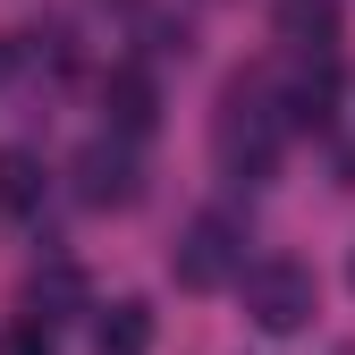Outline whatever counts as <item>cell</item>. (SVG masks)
Here are the masks:
<instances>
[{
	"instance_id": "cell-1",
	"label": "cell",
	"mask_w": 355,
	"mask_h": 355,
	"mask_svg": "<svg viewBox=\"0 0 355 355\" xmlns=\"http://www.w3.org/2000/svg\"><path fill=\"white\" fill-rule=\"evenodd\" d=\"M288 102H271L254 76H237L229 94H220V119H211V153H220V169H237V178H271V161H279V136H288Z\"/></svg>"
},
{
	"instance_id": "cell-2",
	"label": "cell",
	"mask_w": 355,
	"mask_h": 355,
	"mask_svg": "<svg viewBox=\"0 0 355 355\" xmlns=\"http://www.w3.org/2000/svg\"><path fill=\"white\" fill-rule=\"evenodd\" d=\"M237 288H245V313H254V330H262V338H296L304 322L322 313V279H313V262H296V254L254 262Z\"/></svg>"
},
{
	"instance_id": "cell-3",
	"label": "cell",
	"mask_w": 355,
	"mask_h": 355,
	"mask_svg": "<svg viewBox=\"0 0 355 355\" xmlns=\"http://www.w3.org/2000/svg\"><path fill=\"white\" fill-rule=\"evenodd\" d=\"M169 271H178V288H195V296H211V288L245 279V229H237L229 211H195L187 229H178Z\"/></svg>"
},
{
	"instance_id": "cell-4",
	"label": "cell",
	"mask_w": 355,
	"mask_h": 355,
	"mask_svg": "<svg viewBox=\"0 0 355 355\" xmlns=\"http://www.w3.org/2000/svg\"><path fill=\"white\" fill-rule=\"evenodd\" d=\"M76 195L94 203V211L136 203V161H127L119 144H85V153H76Z\"/></svg>"
},
{
	"instance_id": "cell-5",
	"label": "cell",
	"mask_w": 355,
	"mask_h": 355,
	"mask_svg": "<svg viewBox=\"0 0 355 355\" xmlns=\"http://www.w3.org/2000/svg\"><path fill=\"white\" fill-rule=\"evenodd\" d=\"M102 119H110V136H153V119H161L153 76H144V68H110V85H102Z\"/></svg>"
},
{
	"instance_id": "cell-6",
	"label": "cell",
	"mask_w": 355,
	"mask_h": 355,
	"mask_svg": "<svg viewBox=\"0 0 355 355\" xmlns=\"http://www.w3.org/2000/svg\"><path fill=\"white\" fill-rule=\"evenodd\" d=\"M94 347H102V355H153V304H136V296L102 304V322H94Z\"/></svg>"
},
{
	"instance_id": "cell-7",
	"label": "cell",
	"mask_w": 355,
	"mask_h": 355,
	"mask_svg": "<svg viewBox=\"0 0 355 355\" xmlns=\"http://www.w3.org/2000/svg\"><path fill=\"white\" fill-rule=\"evenodd\" d=\"M279 34L296 51H330L338 42V0H279Z\"/></svg>"
},
{
	"instance_id": "cell-8",
	"label": "cell",
	"mask_w": 355,
	"mask_h": 355,
	"mask_svg": "<svg viewBox=\"0 0 355 355\" xmlns=\"http://www.w3.org/2000/svg\"><path fill=\"white\" fill-rule=\"evenodd\" d=\"M330 94H338L330 51H313V68H304V76L288 85V119H296V127H322V119H330Z\"/></svg>"
},
{
	"instance_id": "cell-9",
	"label": "cell",
	"mask_w": 355,
	"mask_h": 355,
	"mask_svg": "<svg viewBox=\"0 0 355 355\" xmlns=\"http://www.w3.org/2000/svg\"><path fill=\"white\" fill-rule=\"evenodd\" d=\"M0 211H9V220L42 211V161L34 153H0Z\"/></svg>"
},
{
	"instance_id": "cell-10",
	"label": "cell",
	"mask_w": 355,
	"mask_h": 355,
	"mask_svg": "<svg viewBox=\"0 0 355 355\" xmlns=\"http://www.w3.org/2000/svg\"><path fill=\"white\" fill-rule=\"evenodd\" d=\"M76 296H85L76 262H51V271H34V279H26V313H34V322H60V304H76Z\"/></svg>"
},
{
	"instance_id": "cell-11",
	"label": "cell",
	"mask_w": 355,
	"mask_h": 355,
	"mask_svg": "<svg viewBox=\"0 0 355 355\" xmlns=\"http://www.w3.org/2000/svg\"><path fill=\"white\" fill-rule=\"evenodd\" d=\"M0 355H51V322H17V330H0Z\"/></svg>"
}]
</instances>
